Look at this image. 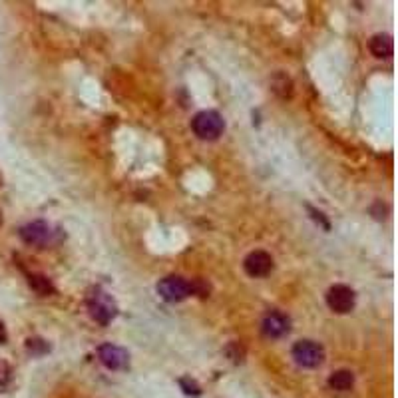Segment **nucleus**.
<instances>
[{
	"mask_svg": "<svg viewBox=\"0 0 398 398\" xmlns=\"http://www.w3.org/2000/svg\"><path fill=\"white\" fill-rule=\"evenodd\" d=\"M179 386H181V390H184L188 397H199V395H201V386L193 379H190V377L179 379Z\"/></svg>",
	"mask_w": 398,
	"mask_h": 398,
	"instance_id": "14",
	"label": "nucleus"
},
{
	"mask_svg": "<svg viewBox=\"0 0 398 398\" xmlns=\"http://www.w3.org/2000/svg\"><path fill=\"white\" fill-rule=\"evenodd\" d=\"M86 305H88V311H90L92 319L96 322H100V324H110L115 319V315H118L115 301L106 291H102L100 287H96V289H92L88 293Z\"/></svg>",
	"mask_w": 398,
	"mask_h": 398,
	"instance_id": "1",
	"label": "nucleus"
},
{
	"mask_svg": "<svg viewBox=\"0 0 398 398\" xmlns=\"http://www.w3.org/2000/svg\"><path fill=\"white\" fill-rule=\"evenodd\" d=\"M293 359L299 366L317 368L324 360V349L315 341H299L293 346Z\"/></svg>",
	"mask_w": 398,
	"mask_h": 398,
	"instance_id": "4",
	"label": "nucleus"
},
{
	"mask_svg": "<svg viewBox=\"0 0 398 398\" xmlns=\"http://www.w3.org/2000/svg\"><path fill=\"white\" fill-rule=\"evenodd\" d=\"M26 349H28V353L40 357V355H44V353L50 351V344L46 341H42V339H38V337H34V339H28V341H26Z\"/></svg>",
	"mask_w": 398,
	"mask_h": 398,
	"instance_id": "13",
	"label": "nucleus"
},
{
	"mask_svg": "<svg viewBox=\"0 0 398 398\" xmlns=\"http://www.w3.org/2000/svg\"><path fill=\"white\" fill-rule=\"evenodd\" d=\"M98 359H100V362H102L106 368H110V371H122V368H126L128 362H130L128 353H126L122 346H115L112 342H106V344H102V346L98 349Z\"/></svg>",
	"mask_w": 398,
	"mask_h": 398,
	"instance_id": "7",
	"label": "nucleus"
},
{
	"mask_svg": "<svg viewBox=\"0 0 398 398\" xmlns=\"http://www.w3.org/2000/svg\"><path fill=\"white\" fill-rule=\"evenodd\" d=\"M327 305L331 307V311L346 315L355 309V291L346 285H335L327 293Z\"/></svg>",
	"mask_w": 398,
	"mask_h": 398,
	"instance_id": "5",
	"label": "nucleus"
},
{
	"mask_svg": "<svg viewBox=\"0 0 398 398\" xmlns=\"http://www.w3.org/2000/svg\"><path fill=\"white\" fill-rule=\"evenodd\" d=\"M2 342H6V329H4V324L0 322V344Z\"/></svg>",
	"mask_w": 398,
	"mask_h": 398,
	"instance_id": "17",
	"label": "nucleus"
},
{
	"mask_svg": "<svg viewBox=\"0 0 398 398\" xmlns=\"http://www.w3.org/2000/svg\"><path fill=\"white\" fill-rule=\"evenodd\" d=\"M355 384V375L351 371H337L329 377V386L333 390H339V393H346L351 390Z\"/></svg>",
	"mask_w": 398,
	"mask_h": 398,
	"instance_id": "11",
	"label": "nucleus"
},
{
	"mask_svg": "<svg viewBox=\"0 0 398 398\" xmlns=\"http://www.w3.org/2000/svg\"><path fill=\"white\" fill-rule=\"evenodd\" d=\"M368 46H371V52L377 58H390L395 52V44L388 34H375Z\"/></svg>",
	"mask_w": 398,
	"mask_h": 398,
	"instance_id": "10",
	"label": "nucleus"
},
{
	"mask_svg": "<svg viewBox=\"0 0 398 398\" xmlns=\"http://www.w3.org/2000/svg\"><path fill=\"white\" fill-rule=\"evenodd\" d=\"M289 329H291V321L283 313L273 311L263 319V333L269 339H281L289 333Z\"/></svg>",
	"mask_w": 398,
	"mask_h": 398,
	"instance_id": "9",
	"label": "nucleus"
},
{
	"mask_svg": "<svg viewBox=\"0 0 398 398\" xmlns=\"http://www.w3.org/2000/svg\"><path fill=\"white\" fill-rule=\"evenodd\" d=\"M0 225H2V213H0Z\"/></svg>",
	"mask_w": 398,
	"mask_h": 398,
	"instance_id": "18",
	"label": "nucleus"
},
{
	"mask_svg": "<svg viewBox=\"0 0 398 398\" xmlns=\"http://www.w3.org/2000/svg\"><path fill=\"white\" fill-rule=\"evenodd\" d=\"M157 293L168 303H179L193 293V283L181 277H166L157 283Z\"/></svg>",
	"mask_w": 398,
	"mask_h": 398,
	"instance_id": "3",
	"label": "nucleus"
},
{
	"mask_svg": "<svg viewBox=\"0 0 398 398\" xmlns=\"http://www.w3.org/2000/svg\"><path fill=\"white\" fill-rule=\"evenodd\" d=\"M54 233L56 231H52V228L46 221H32V223H28V225H24V228L20 229L22 241L34 247L50 245Z\"/></svg>",
	"mask_w": 398,
	"mask_h": 398,
	"instance_id": "6",
	"label": "nucleus"
},
{
	"mask_svg": "<svg viewBox=\"0 0 398 398\" xmlns=\"http://www.w3.org/2000/svg\"><path fill=\"white\" fill-rule=\"evenodd\" d=\"M191 128L197 137L201 140H217L221 133H223V128H225V122L219 112L215 110H203L199 114L193 118L191 122Z\"/></svg>",
	"mask_w": 398,
	"mask_h": 398,
	"instance_id": "2",
	"label": "nucleus"
},
{
	"mask_svg": "<svg viewBox=\"0 0 398 398\" xmlns=\"http://www.w3.org/2000/svg\"><path fill=\"white\" fill-rule=\"evenodd\" d=\"M28 285L42 295V297H48V295H52L54 293V285L52 281L46 277V275H40V273H32L30 277H28Z\"/></svg>",
	"mask_w": 398,
	"mask_h": 398,
	"instance_id": "12",
	"label": "nucleus"
},
{
	"mask_svg": "<svg viewBox=\"0 0 398 398\" xmlns=\"http://www.w3.org/2000/svg\"><path fill=\"white\" fill-rule=\"evenodd\" d=\"M10 366H8V362H4V360H0V393H4L6 390V386H8V382H10Z\"/></svg>",
	"mask_w": 398,
	"mask_h": 398,
	"instance_id": "15",
	"label": "nucleus"
},
{
	"mask_svg": "<svg viewBox=\"0 0 398 398\" xmlns=\"http://www.w3.org/2000/svg\"><path fill=\"white\" fill-rule=\"evenodd\" d=\"M309 211H311V213H313V217H315V219H317V221H321V223H322V228H324V229H329V221H324V217H322V213H319V211H315V209H313V208H309Z\"/></svg>",
	"mask_w": 398,
	"mask_h": 398,
	"instance_id": "16",
	"label": "nucleus"
},
{
	"mask_svg": "<svg viewBox=\"0 0 398 398\" xmlns=\"http://www.w3.org/2000/svg\"><path fill=\"white\" fill-rule=\"evenodd\" d=\"M249 277H265L273 269V257L267 251H251L243 261Z\"/></svg>",
	"mask_w": 398,
	"mask_h": 398,
	"instance_id": "8",
	"label": "nucleus"
}]
</instances>
